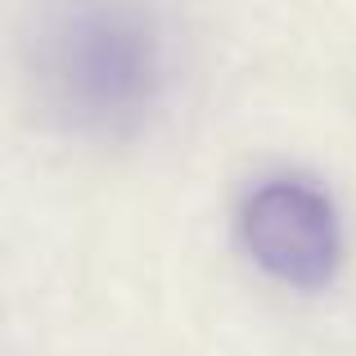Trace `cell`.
<instances>
[{
    "label": "cell",
    "instance_id": "6da1fadb",
    "mask_svg": "<svg viewBox=\"0 0 356 356\" xmlns=\"http://www.w3.org/2000/svg\"><path fill=\"white\" fill-rule=\"evenodd\" d=\"M23 59L41 108L90 145L145 136L172 90V36L154 0H36Z\"/></svg>",
    "mask_w": 356,
    "mask_h": 356
},
{
    "label": "cell",
    "instance_id": "7a4b0ae2",
    "mask_svg": "<svg viewBox=\"0 0 356 356\" xmlns=\"http://www.w3.org/2000/svg\"><path fill=\"white\" fill-rule=\"evenodd\" d=\"M239 243L252 266L289 289H325L343 261V217L302 172L261 176L239 203Z\"/></svg>",
    "mask_w": 356,
    "mask_h": 356
}]
</instances>
